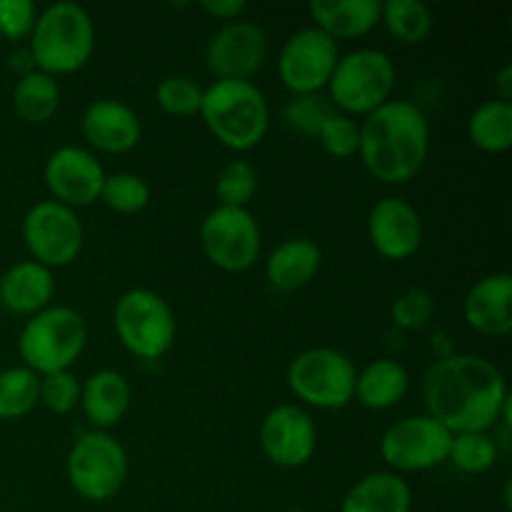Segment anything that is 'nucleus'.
<instances>
[{"mask_svg":"<svg viewBox=\"0 0 512 512\" xmlns=\"http://www.w3.org/2000/svg\"><path fill=\"white\" fill-rule=\"evenodd\" d=\"M425 415L458 433H488L510 408L508 380L480 355L450 353L435 360L423 378Z\"/></svg>","mask_w":512,"mask_h":512,"instance_id":"obj_1","label":"nucleus"},{"mask_svg":"<svg viewBox=\"0 0 512 512\" xmlns=\"http://www.w3.org/2000/svg\"><path fill=\"white\" fill-rule=\"evenodd\" d=\"M430 153L428 115L410 100H388L360 123L358 155L375 180L403 185L423 170Z\"/></svg>","mask_w":512,"mask_h":512,"instance_id":"obj_2","label":"nucleus"},{"mask_svg":"<svg viewBox=\"0 0 512 512\" xmlns=\"http://www.w3.org/2000/svg\"><path fill=\"white\" fill-rule=\"evenodd\" d=\"M200 118L225 148L235 153L263 143L270 128V105L253 80H213L203 90Z\"/></svg>","mask_w":512,"mask_h":512,"instance_id":"obj_3","label":"nucleus"},{"mask_svg":"<svg viewBox=\"0 0 512 512\" xmlns=\"http://www.w3.org/2000/svg\"><path fill=\"white\" fill-rule=\"evenodd\" d=\"M30 55L35 68L53 75L78 73L95 53V25L78 3H53L38 13L30 33Z\"/></svg>","mask_w":512,"mask_h":512,"instance_id":"obj_4","label":"nucleus"},{"mask_svg":"<svg viewBox=\"0 0 512 512\" xmlns=\"http://www.w3.org/2000/svg\"><path fill=\"white\" fill-rule=\"evenodd\" d=\"M88 345V323L70 305H48L30 315L18 335V353L35 375L63 373L75 365Z\"/></svg>","mask_w":512,"mask_h":512,"instance_id":"obj_5","label":"nucleus"},{"mask_svg":"<svg viewBox=\"0 0 512 512\" xmlns=\"http://www.w3.org/2000/svg\"><path fill=\"white\" fill-rule=\"evenodd\" d=\"M398 70L388 53L378 48H358L340 55L328 80V100L338 113L365 118L393 100Z\"/></svg>","mask_w":512,"mask_h":512,"instance_id":"obj_6","label":"nucleus"},{"mask_svg":"<svg viewBox=\"0 0 512 512\" xmlns=\"http://www.w3.org/2000/svg\"><path fill=\"white\" fill-rule=\"evenodd\" d=\"M358 368L335 348H310L288 365V388L303 405L315 410H340L353 403Z\"/></svg>","mask_w":512,"mask_h":512,"instance_id":"obj_7","label":"nucleus"},{"mask_svg":"<svg viewBox=\"0 0 512 512\" xmlns=\"http://www.w3.org/2000/svg\"><path fill=\"white\" fill-rule=\"evenodd\" d=\"M113 325L118 340L138 360H160L175 343L173 308L148 288H133L115 303Z\"/></svg>","mask_w":512,"mask_h":512,"instance_id":"obj_8","label":"nucleus"},{"mask_svg":"<svg viewBox=\"0 0 512 512\" xmlns=\"http://www.w3.org/2000/svg\"><path fill=\"white\" fill-rule=\"evenodd\" d=\"M68 483L90 503H108L128 480V453L110 433L90 430L73 443L65 463Z\"/></svg>","mask_w":512,"mask_h":512,"instance_id":"obj_9","label":"nucleus"},{"mask_svg":"<svg viewBox=\"0 0 512 512\" xmlns=\"http://www.w3.org/2000/svg\"><path fill=\"white\" fill-rule=\"evenodd\" d=\"M200 248L223 273H245L258 263L263 233L248 208L218 205L200 223Z\"/></svg>","mask_w":512,"mask_h":512,"instance_id":"obj_10","label":"nucleus"},{"mask_svg":"<svg viewBox=\"0 0 512 512\" xmlns=\"http://www.w3.org/2000/svg\"><path fill=\"white\" fill-rule=\"evenodd\" d=\"M453 433L430 415H410L380 438V458L390 473H425L448 463Z\"/></svg>","mask_w":512,"mask_h":512,"instance_id":"obj_11","label":"nucleus"},{"mask_svg":"<svg viewBox=\"0 0 512 512\" xmlns=\"http://www.w3.org/2000/svg\"><path fill=\"white\" fill-rule=\"evenodd\" d=\"M23 240L35 263L45 268H65L83 253V223L78 213L55 200L35 203L23 218Z\"/></svg>","mask_w":512,"mask_h":512,"instance_id":"obj_12","label":"nucleus"},{"mask_svg":"<svg viewBox=\"0 0 512 512\" xmlns=\"http://www.w3.org/2000/svg\"><path fill=\"white\" fill-rule=\"evenodd\" d=\"M340 60L333 38L315 25L290 35L278 53V78L293 95L323 93Z\"/></svg>","mask_w":512,"mask_h":512,"instance_id":"obj_13","label":"nucleus"},{"mask_svg":"<svg viewBox=\"0 0 512 512\" xmlns=\"http://www.w3.org/2000/svg\"><path fill=\"white\" fill-rule=\"evenodd\" d=\"M268 58V33L253 20L223 23L208 40L205 63L218 80H253Z\"/></svg>","mask_w":512,"mask_h":512,"instance_id":"obj_14","label":"nucleus"},{"mask_svg":"<svg viewBox=\"0 0 512 512\" xmlns=\"http://www.w3.org/2000/svg\"><path fill=\"white\" fill-rule=\"evenodd\" d=\"M260 448L278 468H303L318 450V428L300 405H275L260 423Z\"/></svg>","mask_w":512,"mask_h":512,"instance_id":"obj_15","label":"nucleus"},{"mask_svg":"<svg viewBox=\"0 0 512 512\" xmlns=\"http://www.w3.org/2000/svg\"><path fill=\"white\" fill-rule=\"evenodd\" d=\"M108 173L100 160L80 145H63L45 160L43 180L55 203L68 208H85L100 200Z\"/></svg>","mask_w":512,"mask_h":512,"instance_id":"obj_16","label":"nucleus"},{"mask_svg":"<svg viewBox=\"0 0 512 512\" xmlns=\"http://www.w3.org/2000/svg\"><path fill=\"white\" fill-rule=\"evenodd\" d=\"M368 238L380 258L403 263L423 245V220L408 200L383 198L368 215Z\"/></svg>","mask_w":512,"mask_h":512,"instance_id":"obj_17","label":"nucleus"},{"mask_svg":"<svg viewBox=\"0 0 512 512\" xmlns=\"http://www.w3.org/2000/svg\"><path fill=\"white\" fill-rule=\"evenodd\" d=\"M80 133L90 148L120 155L133 150L143 138L140 115L123 100L100 98L80 115Z\"/></svg>","mask_w":512,"mask_h":512,"instance_id":"obj_18","label":"nucleus"},{"mask_svg":"<svg viewBox=\"0 0 512 512\" xmlns=\"http://www.w3.org/2000/svg\"><path fill=\"white\" fill-rule=\"evenodd\" d=\"M463 318L475 333L505 338L512 330V275L493 273L480 278L463 300Z\"/></svg>","mask_w":512,"mask_h":512,"instance_id":"obj_19","label":"nucleus"},{"mask_svg":"<svg viewBox=\"0 0 512 512\" xmlns=\"http://www.w3.org/2000/svg\"><path fill=\"white\" fill-rule=\"evenodd\" d=\"M133 403L130 380L118 370H98L80 383V405L93 430L108 433L125 418Z\"/></svg>","mask_w":512,"mask_h":512,"instance_id":"obj_20","label":"nucleus"},{"mask_svg":"<svg viewBox=\"0 0 512 512\" xmlns=\"http://www.w3.org/2000/svg\"><path fill=\"white\" fill-rule=\"evenodd\" d=\"M55 275L35 260H20L0 275V305L15 315H35L50 305Z\"/></svg>","mask_w":512,"mask_h":512,"instance_id":"obj_21","label":"nucleus"},{"mask_svg":"<svg viewBox=\"0 0 512 512\" xmlns=\"http://www.w3.org/2000/svg\"><path fill=\"white\" fill-rule=\"evenodd\" d=\"M323 265V253L310 238L283 240L265 260V278L280 293H293L313 283Z\"/></svg>","mask_w":512,"mask_h":512,"instance_id":"obj_22","label":"nucleus"},{"mask_svg":"<svg viewBox=\"0 0 512 512\" xmlns=\"http://www.w3.org/2000/svg\"><path fill=\"white\" fill-rule=\"evenodd\" d=\"M308 10L315 28L335 43L363 38L380 25L378 0H315Z\"/></svg>","mask_w":512,"mask_h":512,"instance_id":"obj_23","label":"nucleus"},{"mask_svg":"<svg viewBox=\"0 0 512 512\" xmlns=\"http://www.w3.org/2000/svg\"><path fill=\"white\" fill-rule=\"evenodd\" d=\"M413 490L408 480L390 470H378L360 478L345 493L340 512H410Z\"/></svg>","mask_w":512,"mask_h":512,"instance_id":"obj_24","label":"nucleus"},{"mask_svg":"<svg viewBox=\"0 0 512 512\" xmlns=\"http://www.w3.org/2000/svg\"><path fill=\"white\" fill-rule=\"evenodd\" d=\"M408 390L410 375L405 365L398 360L383 358L358 370L353 400H358L368 410H390L403 403Z\"/></svg>","mask_w":512,"mask_h":512,"instance_id":"obj_25","label":"nucleus"},{"mask_svg":"<svg viewBox=\"0 0 512 512\" xmlns=\"http://www.w3.org/2000/svg\"><path fill=\"white\" fill-rule=\"evenodd\" d=\"M60 108V85L53 75L43 70L23 75L15 80L13 88V110L23 123L43 125L53 120Z\"/></svg>","mask_w":512,"mask_h":512,"instance_id":"obj_26","label":"nucleus"},{"mask_svg":"<svg viewBox=\"0 0 512 512\" xmlns=\"http://www.w3.org/2000/svg\"><path fill=\"white\" fill-rule=\"evenodd\" d=\"M468 138L483 153H508L512 148V105L503 100L480 103L468 118Z\"/></svg>","mask_w":512,"mask_h":512,"instance_id":"obj_27","label":"nucleus"},{"mask_svg":"<svg viewBox=\"0 0 512 512\" xmlns=\"http://www.w3.org/2000/svg\"><path fill=\"white\" fill-rule=\"evenodd\" d=\"M380 25L403 45H420L433 33V10L423 0L380 3Z\"/></svg>","mask_w":512,"mask_h":512,"instance_id":"obj_28","label":"nucleus"},{"mask_svg":"<svg viewBox=\"0 0 512 512\" xmlns=\"http://www.w3.org/2000/svg\"><path fill=\"white\" fill-rule=\"evenodd\" d=\"M40 405V375L25 365L0 373V420H18Z\"/></svg>","mask_w":512,"mask_h":512,"instance_id":"obj_29","label":"nucleus"},{"mask_svg":"<svg viewBox=\"0 0 512 512\" xmlns=\"http://www.w3.org/2000/svg\"><path fill=\"white\" fill-rule=\"evenodd\" d=\"M500 445L488 433H458L450 443L448 463L465 475H483L495 468Z\"/></svg>","mask_w":512,"mask_h":512,"instance_id":"obj_30","label":"nucleus"},{"mask_svg":"<svg viewBox=\"0 0 512 512\" xmlns=\"http://www.w3.org/2000/svg\"><path fill=\"white\" fill-rule=\"evenodd\" d=\"M258 193V173L248 160H230L215 178V198L223 208H248Z\"/></svg>","mask_w":512,"mask_h":512,"instance_id":"obj_31","label":"nucleus"},{"mask_svg":"<svg viewBox=\"0 0 512 512\" xmlns=\"http://www.w3.org/2000/svg\"><path fill=\"white\" fill-rule=\"evenodd\" d=\"M203 90L188 75H168L155 88V103L170 118H193L203 105Z\"/></svg>","mask_w":512,"mask_h":512,"instance_id":"obj_32","label":"nucleus"},{"mask_svg":"<svg viewBox=\"0 0 512 512\" xmlns=\"http://www.w3.org/2000/svg\"><path fill=\"white\" fill-rule=\"evenodd\" d=\"M100 200L120 215H135L148 208L150 185L135 173H113L105 178Z\"/></svg>","mask_w":512,"mask_h":512,"instance_id":"obj_33","label":"nucleus"},{"mask_svg":"<svg viewBox=\"0 0 512 512\" xmlns=\"http://www.w3.org/2000/svg\"><path fill=\"white\" fill-rule=\"evenodd\" d=\"M335 113L330 100L323 93L313 95H293L283 108V120L288 128L295 133L308 135V138H318V130L323 128L325 120Z\"/></svg>","mask_w":512,"mask_h":512,"instance_id":"obj_34","label":"nucleus"},{"mask_svg":"<svg viewBox=\"0 0 512 512\" xmlns=\"http://www.w3.org/2000/svg\"><path fill=\"white\" fill-rule=\"evenodd\" d=\"M318 143L323 145V150L328 155L338 160H348L353 155H358L360 148V123L350 115H343L335 110L328 120L323 123V128L318 130Z\"/></svg>","mask_w":512,"mask_h":512,"instance_id":"obj_35","label":"nucleus"},{"mask_svg":"<svg viewBox=\"0 0 512 512\" xmlns=\"http://www.w3.org/2000/svg\"><path fill=\"white\" fill-rule=\"evenodd\" d=\"M435 300L428 290L408 288L390 305V318L400 330H420L433 320Z\"/></svg>","mask_w":512,"mask_h":512,"instance_id":"obj_36","label":"nucleus"},{"mask_svg":"<svg viewBox=\"0 0 512 512\" xmlns=\"http://www.w3.org/2000/svg\"><path fill=\"white\" fill-rule=\"evenodd\" d=\"M40 405L55 415L73 413L80 405V380L70 370L40 378Z\"/></svg>","mask_w":512,"mask_h":512,"instance_id":"obj_37","label":"nucleus"},{"mask_svg":"<svg viewBox=\"0 0 512 512\" xmlns=\"http://www.w3.org/2000/svg\"><path fill=\"white\" fill-rule=\"evenodd\" d=\"M38 8L30 0H0V35L8 40L30 38Z\"/></svg>","mask_w":512,"mask_h":512,"instance_id":"obj_38","label":"nucleus"},{"mask_svg":"<svg viewBox=\"0 0 512 512\" xmlns=\"http://www.w3.org/2000/svg\"><path fill=\"white\" fill-rule=\"evenodd\" d=\"M200 10L213 20L233 23V20L243 18L248 5H245V0H203V3H200Z\"/></svg>","mask_w":512,"mask_h":512,"instance_id":"obj_39","label":"nucleus"},{"mask_svg":"<svg viewBox=\"0 0 512 512\" xmlns=\"http://www.w3.org/2000/svg\"><path fill=\"white\" fill-rule=\"evenodd\" d=\"M8 65H10V70H13V73H18V78H23V75L38 70V68H35V60H33V55H30L28 48L13 50V53H10V58H8Z\"/></svg>","mask_w":512,"mask_h":512,"instance_id":"obj_40","label":"nucleus"},{"mask_svg":"<svg viewBox=\"0 0 512 512\" xmlns=\"http://www.w3.org/2000/svg\"><path fill=\"white\" fill-rule=\"evenodd\" d=\"M495 100L512 105V65H503L495 75Z\"/></svg>","mask_w":512,"mask_h":512,"instance_id":"obj_41","label":"nucleus"},{"mask_svg":"<svg viewBox=\"0 0 512 512\" xmlns=\"http://www.w3.org/2000/svg\"><path fill=\"white\" fill-rule=\"evenodd\" d=\"M503 503H505V510L510 512V480L505 483V490H503Z\"/></svg>","mask_w":512,"mask_h":512,"instance_id":"obj_42","label":"nucleus"},{"mask_svg":"<svg viewBox=\"0 0 512 512\" xmlns=\"http://www.w3.org/2000/svg\"><path fill=\"white\" fill-rule=\"evenodd\" d=\"M283 512H305V510H300V508H290V510H283Z\"/></svg>","mask_w":512,"mask_h":512,"instance_id":"obj_43","label":"nucleus"}]
</instances>
